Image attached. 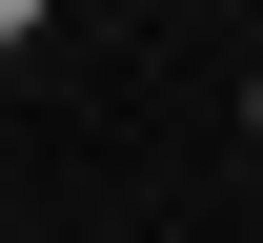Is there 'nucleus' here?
Returning a JSON list of instances; mask_svg holds the SVG:
<instances>
[{
  "instance_id": "obj_1",
  "label": "nucleus",
  "mask_w": 263,
  "mask_h": 243,
  "mask_svg": "<svg viewBox=\"0 0 263 243\" xmlns=\"http://www.w3.org/2000/svg\"><path fill=\"white\" fill-rule=\"evenodd\" d=\"M41 21H61V0H0V41H41Z\"/></svg>"
}]
</instances>
